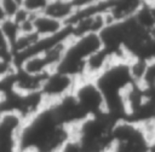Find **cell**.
Instances as JSON below:
<instances>
[{
    "mask_svg": "<svg viewBox=\"0 0 155 152\" xmlns=\"http://www.w3.org/2000/svg\"><path fill=\"white\" fill-rule=\"evenodd\" d=\"M78 78L58 70L48 72L41 88V93L47 103V106L71 95L78 86Z\"/></svg>",
    "mask_w": 155,
    "mask_h": 152,
    "instance_id": "obj_1",
    "label": "cell"
},
{
    "mask_svg": "<svg viewBox=\"0 0 155 152\" xmlns=\"http://www.w3.org/2000/svg\"><path fill=\"white\" fill-rule=\"evenodd\" d=\"M74 98L87 113V116H98L105 113V100L94 80L82 78L73 93Z\"/></svg>",
    "mask_w": 155,
    "mask_h": 152,
    "instance_id": "obj_2",
    "label": "cell"
},
{
    "mask_svg": "<svg viewBox=\"0 0 155 152\" xmlns=\"http://www.w3.org/2000/svg\"><path fill=\"white\" fill-rule=\"evenodd\" d=\"M143 1L122 0V1H107V16L110 23L125 22L134 17Z\"/></svg>",
    "mask_w": 155,
    "mask_h": 152,
    "instance_id": "obj_3",
    "label": "cell"
},
{
    "mask_svg": "<svg viewBox=\"0 0 155 152\" xmlns=\"http://www.w3.org/2000/svg\"><path fill=\"white\" fill-rule=\"evenodd\" d=\"M67 29V25L52 17H48L44 13L36 14L33 17V31L40 37H51L63 33Z\"/></svg>",
    "mask_w": 155,
    "mask_h": 152,
    "instance_id": "obj_4",
    "label": "cell"
},
{
    "mask_svg": "<svg viewBox=\"0 0 155 152\" xmlns=\"http://www.w3.org/2000/svg\"><path fill=\"white\" fill-rule=\"evenodd\" d=\"M75 12L76 8L71 0H47V4L42 13L67 25L75 14Z\"/></svg>",
    "mask_w": 155,
    "mask_h": 152,
    "instance_id": "obj_5",
    "label": "cell"
},
{
    "mask_svg": "<svg viewBox=\"0 0 155 152\" xmlns=\"http://www.w3.org/2000/svg\"><path fill=\"white\" fill-rule=\"evenodd\" d=\"M13 59H15V54H13L12 45L0 28V60L13 62Z\"/></svg>",
    "mask_w": 155,
    "mask_h": 152,
    "instance_id": "obj_6",
    "label": "cell"
},
{
    "mask_svg": "<svg viewBox=\"0 0 155 152\" xmlns=\"http://www.w3.org/2000/svg\"><path fill=\"white\" fill-rule=\"evenodd\" d=\"M1 8L6 16V18H15L16 14L22 10V1L19 0H1Z\"/></svg>",
    "mask_w": 155,
    "mask_h": 152,
    "instance_id": "obj_7",
    "label": "cell"
},
{
    "mask_svg": "<svg viewBox=\"0 0 155 152\" xmlns=\"http://www.w3.org/2000/svg\"><path fill=\"white\" fill-rule=\"evenodd\" d=\"M46 4H47V0H25V1H22L23 8L33 16L42 13Z\"/></svg>",
    "mask_w": 155,
    "mask_h": 152,
    "instance_id": "obj_8",
    "label": "cell"
},
{
    "mask_svg": "<svg viewBox=\"0 0 155 152\" xmlns=\"http://www.w3.org/2000/svg\"><path fill=\"white\" fill-rule=\"evenodd\" d=\"M142 86L145 88H155V58L148 63L147 74Z\"/></svg>",
    "mask_w": 155,
    "mask_h": 152,
    "instance_id": "obj_9",
    "label": "cell"
},
{
    "mask_svg": "<svg viewBox=\"0 0 155 152\" xmlns=\"http://www.w3.org/2000/svg\"><path fill=\"white\" fill-rule=\"evenodd\" d=\"M6 19V16H5V13H4V11H2V8H1V5H0V25L2 24V22Z\"/></svg>",
    "mask_w": 155,
    "mask_h": 152,
    "instance_id": "obj_10",
    "label": "cell"
},
{
    "mask_svg": "<svg viewBox=\"0 0 155 152\" xmlns=\"http://www.w3.org/2000/svg\"><path fill=\"white\" fill-rule=\"evenodd\" d=\"M0 99H1V94H0Z\"/></svg>",
    "mask_w": 155,
    "mask_h": 152,
    "instance_id": "obj_11",
    "label": "cell"
}]
</instances>
